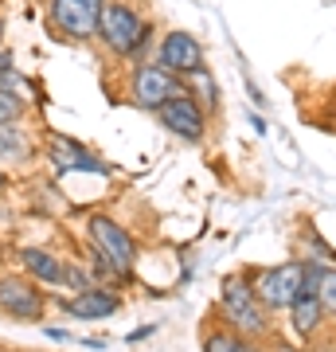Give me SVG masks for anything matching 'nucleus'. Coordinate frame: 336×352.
<instances>
[{
    "label": "nucleus",
    "mask_w": 336,
    "mask_h": 352,
    "mask_svg": "<svg viewBox=\"0 0 336 352\" xmlns=\"http://www.w3.org/2000/svg\"><path fill=\"white\" fill-rule=\"evenodd\" d=\"M20 263H24V270L36 278V282H43V286H63V263L51 251L24 247V251H20Z\"/></svg>",
    "instance_id": "f8f14e48"
},
{
    "label": "nucleus",
    "mask_w": 336,
    "mask_h": 352,
    "mask_svg": "<svg viewBox=\"0 0 336 352\" xmlns=\"http://www.w3.org/2000/svg\"><path fill=\"white\" fill-rule=\"evenodd\" d=\"M188 78H192V87H196V94H199V106L203 110H219V87H215V78L203 71V67H196V71H188Z\"/></svg>",
    "instance_id": "2eb2a0df"
},
{
    "label": "nucleus",
    "mask_w": 336,
    "mask_h": 352,
    "mask_svg": "<svg viewBox=\"0 0 336 352\" xmlns=\"http://www.w3.org/2000/svg\"><path fill=\"white\" fill-rule=\"evenodd\" d=\"M102 8H106V0H51L47 4V28L55 32V39L87 43L90 36H98Z\"/></svg>",
    "instance_id": "f03ea898"
},
{
    "label": "nucleus",
    "mask_w": 336,
    "mask_h": 352,
    "mask_svg": "<svg viewBox=\"0 0 336 352\" xmlns=\"http://www.w3.org/2000/svg\"><path fill=\"white\" fill-rule=\"evenodd\" d=\"M4 184H8V176H4V173H0V188H4Z\"/></svg>",
    "instance_id": "4be33fe9"
},
{
    "label": "nucleus",
    "mask_w": 336,
    "mask_h": 352,
    "mask_svg": "<svg viewBox=\"0 0 336 352\" xmlns=\"http://www.w3.org/2000/svg\"><path fill=\"white\" fill-rule=\"evenodd\" d=\"M0 36H4V20H0Z\"/></svg>",
    "instance_id": "5701e85b"
},
{
    "label": "nucleus",
    "mask_w": 336,
    "mask_h": 352,
    "mask_svg": "<svg viewBox=\"0 0 336 352\" xmlns=\"http://www.w3.org/2000/svg\"><path fill=\"white\" fill-rule=\"evenodd\" d=\"M161 122L168 133H176L180 141H203V133H208V118H203V106H199L192 94H172V98L164 102L161 110Z\"/></svg>",
    "instance_id": "6e6552de"
},
{
    "label": "nucleus",
    "mask_w": 336,
    "mask_h": 352,
    "mask_svg": "<svg viewBox=\"0 0 336 352\" xmlns=\"http://www.w3.org/2000/svg\"><path fill=\"white\" fill-rule=\"evenodd\" d=\"M321 317H324V305L317 294H298V302L289 305V321H293V329L301 337H309L313 329L321 325Z\"/></svg>",
    "instance_id": "4468645a"
},
{
    "label": "nucleus",
    "mask_w": 336,
    "mask_h": 352,
    "mask_svg": "<svg viewBox=\"0 0 336 352\" xmlns=\"http://www.w3.org/2000/svg\"><path fill=\"white\" fill-rule=\"evenodd\" d=\"M47 161L59 168V173H90V176H110V164L98 161L87 145H78L75 138H63V133H51L47 141Z\"/></svg>",
    "instance_id": "1a4fd4ad"
},
{
    "label": "nucleus",
    "mask_w": 336,
    "mask_h": 352,
    "mask_svg": "<svg viewBox=\"0 0 336 352\" xmlns=\"http://www.w3.org/2000/svg\"><path fill=\"white\" fill-rule=\"evenodd\" d=\"M223 314L231 317V325L243 329V333H266V314H262V302L254 286H250L247 274H231L223 282Z\"/></svg>",
    "instance_id": "7ed1b4c3"
},
{
    "label": "nucleus",
    "mask_w": 336,
    "mask_h": 352,
    "mask_svg": "<svg viewBox=\"0 0 336 352\" xmlns=\"http://www.w3.org/2000/svg\"><path fill=\"white\" fill-rule=\"evenodd\" d=\"M0 90H12V94H24V78L16 75V67L0 71Z\"/></svg>",
    "instance_id": "aec40b11"
},
{
    "label": "nucleus",
    "mask_w": 336,
    "mask_h": 352,
    "mask_svg": "<svg viewBox=\"0 0 336 352\" xmlns=\"http://www.w3.org/2000/svg\"><path fill=\"white\" fill-rule=\"evenodd\" d=\"M87 231H90V247L98 254H106V258L122 270V278L133 274V266H137V243L129 239L125 227H117L113 219H106V215H94L87 223Z\"/></svg>",
    "instance_id": "20e7f679"
},
{
    "label": "nucleus",
    "mask_w": 336,
    "mask_h": 352,
    "mask_svg": "<svg viewBox=\"0 0 336 352\" xmlns=\"http://www.w3.org/2000/svg\"><path fill=\"white\" fill-rule=\"evenodd\" d=\"M47 298L39 294V286L24 274H4L0 278V314L20 317V321H39L43 317Z\"/></svg>",
    "instance_id": "0eeeda50"
},
{
    "label": "nucleus",
    "mask_w": 336,
    "mask_h": 352,
    "mask_svg": "<svg viewBox=\"0 0 336 352\" xmlns=\"http://www.w3.org/2000/svg\"><path fill=\"white\" fill-rule=\"evenodd\" d=\"M32 161V138L16 126H0V164H27Z\"/></svg>",
    "instance_id": "ddd939ff"
},
{
    "label": "nucleus",
    "mask_w": 336,
    "mask_h": 352,
    "mask_svg": "<svg viewBox=\"0 0 336 352\" xmlns=\"http://www.w3.org/2000/svg\"><path fill=\"white\" fill-rule=\"evenodd\" d=\"M301 282H305V258L301 263H282L274 270H262L254 278V294H258V302L266 309H289L298 302Z\"/></svg>",
    "instance_id": "423d86ee"
},
{
    "label": "nucleus",
    "mask_w": 336,
    "mask_h": 352,
    "mask_svg": "<svg viewBox=\"0 0 336 352\" xmlns=\"http://www.w3.org/2000/svg\"><path fill=\"white\" fill-rule=\"evenodd\" d=\"M63 309L71 317H82V321H98V317H110L117 314L122 298L113 289H102V286H90V289H78L75 298H63Z\"/></svg>",
    "instance_id": "9b49d317"
},
{
    "label": "nucleus",
    "mask_w": 336,
    "mask_h": 352,
    "mask_svg": "<svg viewBox=\"0 0 336 352\" xmlns=\"http://www.w3.org/2000/svg\"><path fill=\"white\" fill-rule=\"evenodd\" d=\"M63 286H71L75 294H78V289H90V274L82 270V266H75V263L63 266Z\"/></svg>",
    "instance_id": "6ab92c4d"
},
{
    "label": "nucleus",
    "mask_w": 336,
    "mask_h": 352,
    "mask_svg": "<svg viewBox=\"0 0 336 352\" xmlns=\"http://www.w3.org/2000/svg\"><path fill=\"white\" fill-rule=\"evenodd\" d=\"M24 98L20 94H12V90H0V126H12V122H20L24 118Z\"/></svg>",
    "instance_id": "f3484780"
},
{
    "label": "nucleus",
    "mask_w": 336,
    "mask_h": 352,
    "mask_svg": "<svg viewBox=\"0 0 336 352\" xmlns=\"http://www.w3.org/2000/svg\"><path fill=\"white\" fill-rule=\"evenodd\" d=\"M157 59H161V67H168L176 75H188V71L203 67V43L192 32H168L161 39V47H157Z\"/></svg>",
    "instance_id": "9d476101"
},
{
    "label": "nucleus",
    "mask_w": 336,
    "mask_h": 352,
    "mask_svg": "<svg viewBox=\"0 0 336 352\" xmlns=\"http://www.w3.org/2000/svg\"><path fill=\"white\" fill-rule=\"evenodd\" d=\"M317 298H321L324 309L336 314V270H321V289H317Z\"/></svg>",
    "instance_id": "a211bd4d"
},
{
    "label": "nucleus",
    "mask_w": 336,
    "mask_h": 352,
    "mask_svg": "<svg viewBox=\"0 0 336 352\" xmlns=\"http://www.w3.org/2000/svg\"><path fill=\"white\" fill-rule=\"evenodd\" d=\"M129 94H133V106H141V110H161L172 94H184V82H180L176 71H168L161 63H149V67L133 71Z\"/></svg>",
    "instance_id": "39448f33"
},
{
    "label": "nucleus",
    "mask_w": 336,
    "mask_h": 352,
    "mask_svg": "<svg viewBox=\"0 0 336 352\" xmlns=\"http://www.w3.org/2000/svg\"><path fill=\"white\" fill-rule=\"evenodd\" d=\"M203 352H254V349H250V344H243L235 333H208Z\"/></svg>",
    "instance_id": "dca6fc26"
},
{
    "label": "nucleus",
    "mask_w": 336,
    "mask_h": 352,
    "mask_svg": "<svg viewBox=\"0 0 336 352\" xmlns=\"http://www.w3.org/2000/svg\"><path fill=\"white\" fill-rule=\"evenodd\" d=\"M98 36L106 39V47L117 55V59H133L145 51V36H149V24L145 16L125 4V0H113L102 8V24H98Z\"/></svg>",
    "instance_id": "f257e3e1"
},
{
    "label": "nucleus",
    "mask_w": 336,
    "mask_h": 352,
    "mask_svg": "<svg viewBox=\"0 0 336 352\" xmlns=\"http://www.w3.org/2000/svg\"><path fill=\"white\" fill-rule=\"evenodd\" d=\"M8 67H12V51L0 47V71H8Z\"/></svg>",
    "instance_id": "412c9836"
}]
</instances>
